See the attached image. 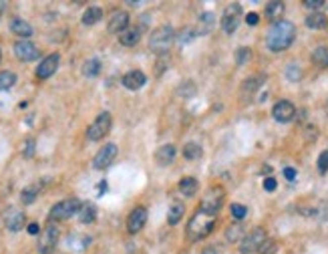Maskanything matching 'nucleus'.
I'll return each mask as SVG.
<instances>
[{
  "mask_svg": "<svg viewBox=\"0 0 328 254\" xmlns=\"http://www.w3.org/2000/svg\"><path fill=\"white\" fill-rule=\"evenodd\" d=\"M326 115H328V101H326Z\"/></svg>",
  "mask_w": 328,
  "mask_h": 254,
  "instance_id": "48",
  "label": "nucleus"
},
{
  "mask_svg": "<svg viewBox=\"0 0 328 254\" xmlns=\"http://www.w3.org/2000/svg\"><path fill=\"white\" fill-rule=\"evenodd\" d=\"M306 26L312 28V30L324 28V26H326V16H324V12H318V10L310 12V14L306 16Z\"/></svg>",
  "mask_w": 328,
  "mask_h": 254,
  "instance_id": "23",
  "label": "nucleus"
},
{
  "mask_svg": "<svg viewBox=\"0 0 328 254\" xmlns=\"http://www.w3.org/2000/svg\"><path fill=\"white\" fill-rule=\"evenodd\" d=\"M175 160V147L173 145H163L155 151V162L157 166H169Z\"/></svg>",
  "mask_w": 328,
  "mask_h": 254,
  "instance_id": "20",
  "label": "nucleus"
},
{
  "mask_svg": "<svg viewBox=\"0 0 328 254\" xmlns=\"http://www.w3.org/2000/svg\"><path fill=\"white\" fill-rule=\"evenodd\" d=\"M38 186H30V188H26L24 192H22V196H20V200H22V204H32L34 202V198H36V194H38Z\"/></svg>",
  "mask_w": 328,
  "mask_h": 254,
  "instance_id": "32",
  "label": "nucleus"
},
{
  "mask_svg": "<svg viewBox=\"0 0 328 254\" xmlns=\"http://www.w3.org/2000/svg\"><path fill=\"white\" fill-rule=\"evenodd\" d=\"M10 30H12L14 34L22 36V38H26V36L32 34V26H30L26 20H22V18H12V20H10Z\"/></svg>",
  "mask_w": 328,
  "mask_h": 254,
  "instance_id": "21",
  "label": "nucleus"
},
{
  "mask_svg": "<svg viewBox=\"0 0 328 254\" xmlns=\"http://www.w3.org/2000/svg\"><path fill=\"white\" fill-rule=\"evenodd\" d=\"M282 14H284V2H268V6H266V16H268L270 20L278 22V20H282V18H280Z\"/></svg>",
  "mask_w": 328,
  "mask_h": 254,
  "instance_id": "27",
  "label": "nucleus"
},
{
  "mask_svg": "<svg viewBox=\"0 0 328 254\" xmlns=\"http://www.w3.org/2000/svg\"><path fill=\"white\" fill-rule=\"evenodd\" d=\"M173 38H175L173 28H171L169 24H163V26H159V28H155V30L151 32V36H149V48H151L153 53L163 55V53H167V50L171 48Z\"/></svg>",
  "mask_w": 328,
  "mask_h": 254,
  "instance_id": "3",
  "label": "nucleus"
},
{
  "mask_svg": "<svg viewBox=\"0 0 328 254\" xmlns=\"http://www.w3.org/2000/svg\"><path fill=\"white\" fill-rule=\"evenodd\" d=\"M57 242H59V228L50 222V224L44 228L42 236L38 238V250H40V254H50L54 250Z\"/></svg>",
  "mask_w": 328,
  "mask_h": 254,
  "instance_id": "9",
  "label": "nucleus"
},
{
  "mask_svg": "<svg viewBox=\"0 0 328 254\" xmlns=\"http://www.w3.org/2000/svg\"><path fill=\"white\" fill-rule=\"evenodd\" d=\"M101 71V61L99 59H89L85 65H83V75L85 77H97Z\"/></svg>",
  "mask_w": 328,
  "mask_h": 254,
  "instance_id": "28",
  "label": "nucleus"
},
{
  "mask_svg": "<svg viewBox=\"0 0 328 254\" xmlns=\"http://www.w3.org/2000/svg\"><path fill=\"white\" fill-rule=\"evenodd\" d=\"M81 206H83V204H81L77 198L63 200V202H59V204L52 206V210L48 212V220H50V222H57V220H69L71 216L79 214Z\"/></svg>",
  "mask_w": 328,
  "mask_h": 254,
  "instance_id": "4",
  "label": "nucleus"
},
{
  "mask_svg": "<svg viewBox=\"0 0 328 254\" xmlns=\"http://www.w3.org/2000/svg\"><path fill=\"white\" fill-rule=\"evenodd\" d=\"M139 38H141V30H139L137 26H127V28L119 34V42H121L123 46H135V44L139 42Z\"/></svg>",
  "mask_w": 328,
  "mask_h": 254,
  "instance_id": "18",
  "label": "nucleus"
},
{
  "mask_svg": "<svg viewBox=\"0 0 328 254\" xmlns=\"http://www.w3.org/2000/svg\"><path fill=\"white\" fill-rule=\"evenodd\" d=\"M59 61H61V57L57 53L54 55H48L46 59H42V63L36 69V77L38 79H48L50 75H54V71L59 69Z\"/></svg>",
  "mask_w": 328,
  "mask_h": 254,
  "instance_id": "13",
  "label": "nucleus"
},
{
  "mask_svg": "<svg viewBox=\"0 0 328 254\" xmlns=\"http://www.w3.org/2000/svg\"><path fill=\"white\" fill-rule=\"evenodd\" d=\"M276 248H278V244H276L274 240H266V242L260 246V252L262 254H274L276 252Z\"/></svg>",
  "mask_w": 328,
  "mask_h": 254,
  "instance_id": "36",
  "label": "nucleus"
},
{
  "mask_svg": "<svg viewBox=\"0 0 328 254\" xmlns=\"http://www.w3.org/2000/svg\"><path fill=\"white\" fill-rule=\"evenodd\" d=\"M312 63L318 67H328V46H318L312 53Z\"/></svg>",
  "mask_w": 328,
  "mask_h": 254,
  "instance_id": "29",
  "label": "nucleus"
},
{
  "mask_svg": "<svg viewBox=\"0 0 328 254\" xmlns=\"http://www.w3.org/2000/svg\"><path fill=\"white\" fill-rule=\"evenodd\" d=\"M240 16H242V6L240 4H230L226 8L224 16H222V28H224V32L232 34L238 28V24H240Z\"/></svg>",
  "mask_w": 328,
  "mask_h": 254,
  "instance_id": "10",
  "label": "nucleus"
},
{
  "mask_svg": "<svg viewBox=\"0 0 328 254\" xmlns=\"http://www.w3.org/2000/svg\"><path fill=\"white\" fill-rule=\"evenodd\" d=\"M286 75H288L290 81H298L300 79V69L298 67H288L286 69Z\"/></svg>",
  "mask_w": 328,
  "mask_h": 254,
  "instance_id": "38",
  "label": "nucleus"
},
{
  "mask_svg": "<svg viewBox=\"0 0 328 254\" xmlns=\"http://www.w3.org/2000/svg\"><path fill=\"white\" fill-rule=\"evenodd\" d=\"M222 202H224V190L213 186L209 188L205 194H203V200H201V212L207 214V216H213L220 208H222Z\"/></svg>",
  "mask_w": 328,
  "mask_h": 254,
  "instance_id": "5",
  "label": "nucleus"
},
{
  "mask_svg": "<svg viewBox=\"0 0 328 254\" xmlns=\"http://www.w3.org/2000/svg\"><path fill=\"white\" fill-rule=\"evenodd\" d=\"M4 6H6V4H4V2H0V12H2V8H4Z\"/></svg>",
  "mask_w": 328,
  "mask_h": 254,
  "instance_id": "47",
  "label": "nucleus"
},
{
  "mask_svg": "<svg viewBox=\"0 0 328 254\" xmlns=\"http://www.w3.org/2000/svg\"><path fill=\"white\" fill-rule=\"evenodd\" d=\"M304 6L306 8H322L324 0H304Z\"/></svg>",
  "mask_w": 328,
  "mask_h": 254,
  "instance_id": "41",
  "label": "nucleus"
},
{
  "mask_svg": "<svg viewBox=\"0 0 328 254\" xmlns=\"http://www.w3.org/2000/svg\"><path fill=\"white\" fill-rule=\"evenodd\" d=\"M242 234H244V232H242V224H240V222H238V224H234L232 228H228V232H226V236H228V242H236V240L244 238Z\"/></svg>",
  "mask_w": 328,
  "mask_h": 254,
  "instance_id": "33",
  "label": "nucleus"
},
{
  "mask_svg": "<svg viewBox=\"0 0 328 254\" xmlns=\"http://www.w3.org/2000/svg\"><path fill=\"white\" fill-rule=\"evenodd\" d=\"M28 232H30V234H38V232H40L38 224H28Z\"/></svg>",
  "mask_w": 328,
  "mask_h": 254,
  "instance_id": "44",
  "label": "nucleus"
},
{
  "mask_svg": "<svg viewBox=\"0 0 328 254\" xmlns=\"http://www.w3.org/2000/svg\"><path fill=\"white\" fill-rule=\"evenodd\" d=\"M201 254H215V248H205Z\"/></svg>",
  "mask_w": 328,
  "mask_h": 254,
  "instance_id": "46",
  "label": "nucleus"
},
{
  "mask_svg": "<svg viewBox=\"0 0 328 254\" xmlns=\"http://www.w3.org/2000/svg\"><path fill=\"white\" fill-rule=\"evenodd\" d=\"M197 190H199V182H197L195 178H181V180H179V192H181L183 196L191 198V196L197 194Z\"/></svg>",
  "mask_w": 328,
  "mask_h": 254,
  "instance_id": "22",
  "label": "nucleus"
},
{
  "mask_svg": "<svg viewBox=\"0 0 328 254\" xmlns=\"http://www.w3.org/2000/svg\"><path fill=\"white\" fill-rule=\"evenodd\" d=\"M95 218H97V208H95L93 204H89V202L83 204L81 210H79V220H81L83 224H93Z\"/></svg>",
  "mask_w": 328,
  "mask_h": 254,
  "instance_id": "25",
  "label": "nucleus"
},
{
  "mask_svg": "<svg viewBox=\"0 0 328 254\" xmlns=\"http://www.w3.org/2000/svg\"><path fill=\"white\" fill-rule=\"evenodd\" d=\"M211 228H213V216H207L199 210L197 214L191 216V220L187 224V236L191 240H199V238L207 236L211 232Z\"/></svg>",
  "mask_w": 328,
  "mask_h": 254,
  "instance_id": "2",
  "label": "nucleus"
},
{
  "mask_svg": "<svg viewBox=\"0 0 328 254\" xmlns=\"http://www.w3.org/2000/svg\"><path fill=\"white\" fill-rule=\"evenodd\" d=\"M264 81H266L264 75H258V77H254V79H248V81L242 85V93H244V95H254V93L264 85Z\"/></svg>",
  "mask_w": 328,
  "mask_h": 254,
  "instance_id": "26",
  "label": "nucleus"
},
{
  "mask_svg": "<svg viewBox=\"0 0 328 254\" xmlns=\"http://www.w3.org/2000/svg\"><path fill=\"white\" fill-rule=\"evenodd\" d=\"M24 222H26V216H24L20 210L10 208V210L4 214V226H6L8 230H12V232H18V230L24 226Z\"/></svg>",
  "mask_w": 328,
  "mask_h": 254,
  "instance_id": "15",
  "label": "nucleus"
},
{
  "mask_svg": "<svg viewBox=\"0 0 328 254\" xmlns=\"http://www.w3.org/2000/svg\"><path fill=\"white\" fill-rule=\"evenodd\" d=\"M201 156V145L199 143H187L183 147V158L185 160H197Z\"/></svg>",
  "mask_w": 328,
  "mask_h": 254,
  "instance_id": "31",
  "label": "nucleus"
},
{
  "mask_svg": "<svg viewBox=\"0 0 328 254\" xmlns=\"http://www.w3.org/2000/svg\"><path fill=\"white\" fill-rule=\"evenodd\" d=\"M111 115L107 113V111H103L93 123H91V127L87 129V137L91 139V141H99V139H103L109 131H111Z\"/></svg>",
  "mask_w": 328,
  "mask_h": 254,
  "instance_id": "6",
  "label": "nucleus"
},
{
  "mask_svg": "<svg viewBox=\"0 0 328 254\" xmlns=\"http://www.w3.org/2000/svg\"><path fill=\"white\" fill-rule=\"evenodd\" d=\"M0 59H2V57H0Z\"/></svg>",
  "mask_w": 328,
  "mask_h": 254,
  "instance_id": "49",
  "label": "nucleus"
},
{
  "mask_svg": "<svg viewBox=\"0 0 328 254\" xmlns=\"http://www.w3.org/2000/svg\"><path fill=\"white\" fill-rule=\"evenodd\" d=\"M272 115H274V119L278 123H290L294 119V115H296V107H294V103H290V101L284 99V101H278L274 105Z\"/></svg>",
  "mask_w": 328,
  "mask_h": 254,
  "instance_id": "12",
  "label": "nucleus"
},
{
  "mask_svg": "<svg viewBox=\"0 0 328 254\" xmlns=\"http://www.w3.org/2000/svg\"><path fill=\"white\" fill-rule=\"evenodd\" d=\"M294 36H296V26L290 20L272 22V26L266 32V46L274 53L286 50L294 42Z\"/></svg>",
  "mask_w": 328,
  "mask_h": 254,
  "instance_id": "1",
  "label": "nucleus"
},
{
  "mask_svg": "<svg viewBox=\"0 0 328 254\" xmlns=\"http://www.w3.org/2000/svg\"><path fill=\"white\" fill-rule=\"evenodd\" d=\"M284 178L292 182V180L296 178V170H294V168H284Z\"/></svg>",
  "mask_w": 328,
  "mask_h": 254,
  "instance_id": "43",
  "label": "nucleus"
},
{
  "mask_svg": "<svg viewBox=\"0 0 328 254\" xmlns=\"http://www.w3.org/2000/svg\"><path fill=\"white\" fill-rule=\"evenodd\" d=\"M145 81H147V77L141 71H129L127 75H123V87H127L129 91L141 89L145 85Z\"/></svg>",
  "mask_w": 328,
  "mask_h": 254,
  "instance_id": "17",
  "label": "nucleus"
},
{
  "mask_svg": "<svg viewBox=\"0 0 328 254\" xmlns=\"http://www.w3.org/2000/svg\"><path fill=\"white\" fill-rule=\"evenodd\" d=\"M266 242V230L264 228H254L252 232H248L244 238H242V246L240 250L244 254H252L256 250H260V246Z\"/></svg>",
  "mask_w": 328,
  "mask_h": 254,
  "instance_id": "7",
  "label": "nucleus"
},
{
  "mask_svg": "<svg viewBox=\"0 0 328 254\" xmlns=\"http://www.w3.org/2000/svg\"><path fill=\"white\" fill-rule=\"evenodd\" d=\"M127 26H129V14L123 12V10H117V12H113V16L109 18L107 30H109V32H119V34H121Z\"/></svg>",
  "mask_w": 328,
  "mask_h": 254,
  "instance_id": "16",
  "label": "nucleus"
},
{
  "mask_svg": "<svg viewBox=\"0 0 328 254\" xmlns=\"http://www.w3.org/2000/svg\"><path fill=\"white\" fill-rule=\"evenodd\" d=\"M250 59H252V50H250L248 46L236 50V63H238V65H246Z\"/></svg>",
  "mask_w": 328,
  "mask_h": 254,
  "instance_id": "34",
  "label": "nucleus"
},
{
  "mask_svg": "<svg viewBox=\"0 0 328 254\" xmlns=\"http://www.w3.org/2000/svg\"><path fill=\"white\" fill-rule=\"evenodd\" d=\"M318 170H320V174H326L328 172V149L318 156Z\"/></svg>",
  "mask_w": 328,
  "mask_h": 254,
  "instance_id": "37",
  "label": "nucleus"
},
{
  "mask_svg": "<svg viewBox=\"0 0 328 254\" xmlns=\"http://www.w3.org/2000/svg\"><path fill=\"white\" fill-rule=\"evenodd\" d=\"M246 22H248L250 26H256V24L260 22V16H258L256 12H250V14H246Z\"/></svg>",
  "mask_w": 328,
  "mask_h": 254,
  "instance_id": "42",
  "label": "nucleus"
},
{
  "mask_svg": "<svg viewBox=\"0 0 328 254\" xmlns=\"http://www.w3.org/2000/svg\"><path fill=\"white\" fill-rule=\"evenodd\" d=\"M34 156V139H26L24 145V158H32Z\"/></svg>",
  "mask_w": 328,
  "mask_h": 254,
  "instance_id": "39",
  "label": "nucleus"
},
{
  "mask_svg": "<svg viewBox=\"0 0 328 254\" xmlns=\"http://www.w3.org/2000/svg\"><path fill=\"white\" fill-rule=\"evenodd\" d=\"M16 83V75L12 71H2L0 73V91H8Z\"/></svg>",
  "mask_w": 328,
  "mask_h": 254,
  "instance_id": "30",
  "label": "nucleus"
},
{
  "mask_svg": "<svg viewBox=\"0 0 328 254\" xmlns=\"http://www.w3.org/2000/svg\"><path fill=\"white\" fill-rule=\"evenodd\" d=\"M105 190H107V182L103 180V182L99 184V196H103V194H105Z\"/></svg>",
  "mask_w": 328,
  "mask_h": 254,
  "instance_id": "45",
  "label": "nucleus"
},
{
  "mask_svg": "<svg viewBox=\"0 0 328 254\" xmlns=\"http://www.w3.org/2000/svg\"><path fill=\"white\" fill-rule=\"evenodd\" d=\"M145 222H147V210L145 208H135L127 218V230L131 234H137L145 226Z\"/></svg>",
  "mask_w": 328,
  "mask_h": 254,
  "instance_id": "14",
  "label": "nucleus"
},
{
  "mask_svg": "<svg viewBox=\"0 0 328 254\" xmlns=\"http://www.w3.org/2000/svg\"><path fill=\"white\" fill-rule=\"evenodd\" d=\"M246 214H248V208H246V206H242V204H232V216H234L236 220H244Z\"/></svg>",
  "mask_w": 328,
  "mask_h": 254,
  "instance_id": "35",
  "label": "nucleus"
},
{
  "mask_svg": "<svg viewBox=\"0 0 328 254\" xmlns=\"http://www.w3.org/2000/svg\"><path fill=\"white\" fill-rule=\"evenodd\" d=\"M14 55H16L20 61L30 63V61H36V59L40 57V50H38V46H36L34 42H30V40H18V42L14 44Z\"/></svg>",
  "mask_w": 328,
  "mask_h": 254,
  "instance_id": "11",
  "label": "nucleus"
},
{
  "mask_svg": "<svg viewBox=\"0 0 328 254\" xmlns=\"http://www.w3.org/2000/svg\"><path fill=\"white\" fill-rule=\"evenodd\" d=\"M183 214H185V206L181 204V202H171V206H169V212H167V224L169 226H175V224H179V220L183 218Z\"/></svg>",
  "mask_w": 328,
  "mask_h": 254,
  "instance_id": "19",
  "label": "nucleus"
},
{
  "mask_svg": "<svg viewBox=\"0 0 328 254\" xmlns=\"http://www.w3.org/2000/svg\"><path fill=\"white\" fill-rule=\"evenodd\" d=\"M101 16H103V10L99 6H91V8L85 10V14H83L81 20H83L85 26H93V24H97L101 20Z\"/></svg>",
  "mask_w": 328,
  "mask_h": 254,
  "instance_id": "24",
  "label": "nucleus"
},
{
  "mask_svg": "<svg viewBox=\"0 0 328 254\" xmlns=\"http://www.w3.org/2000/svg\"><path fill=\"white\" fill-rule=\"evenodd\" d=\"M276 188H278V182H276L274 178H266V180H264V190H266V192H274Z\"/></svg>",
  "mask_w": 328,
  "mask_h": 254,
  "instance_id": "40",
  "label": "nucleus"
},
{
  "mask_svg": "<svg viewBox=\"0 0 328 254\" xmlns=\"http://www.w3.org/2000/svg\"><path fill=\"white\" fill-rule=\"evenodd\" d=\"M117 154H119V149H117V145L115 143H107V145H103L99 151H97V156H95V162H93V166L97 168V170H107L113 162H115V158H117Z\"/></svg>",
  "mask_w": 328,
  "mask_h": 254,
  "instance_id": "8",
  "label": "nucleus"
}]
</instances>
